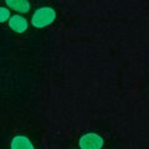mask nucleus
<instances>
[{
	"mask_svg": "<svg viewBox=\"0 0 149 149\" xmlns=\"http://www.w3.org/2000/svg\"><path fill=\"white\" fill-rule=\"evenodd\" d=\"M56 19V11L55 9L45 6V8H40L34 13L31 19V24L34 25L37 29H42L51 25Z\"/></svg>",
	"mask_w": 149,
	"mask_h": 149,
	"instance_id": "nucleus-1",
	"label": "nucleus"
},
{
	"mask_svg": "<svg viewBox=\"0 0 149 149\" xmlns=\"http://www.w3.org/2000/svg\"><path fill=\"white\" fill-rule=\"evenodd\" d=\"M103 144V138L97 133H86L78 141V146L81 149H102Z\"/></svg>",
	"mask_w": 149,
	"mask_h": 149,
	"instance_id": "nucleus-2",
	"label": "nucleus"
},
{
	"mask_svg": "<svg viewBox=\"0 0 149 149\" xmlns=\"http://www.w3.org/2000/svg\"><path fill=\"white\" fill-rule=\"evenodd\" d=\"M27 20L24 16H20V15H13L10 19H9V27L17 32V34H21V32H25L27 30Z\"/></svg>",
	"mask_w": 149,
	"mask_h": 149,
	"instance_id": "nucleus-3",
	"label": "nucleus"
},
{
	"mask_svg": "<svg viewBox=\"0 0 149 149\" xmlns=\"http://www.w3.org/2000/svg\"><path fill=\"white\" fill-rule=\"evenodd\" d=\"M10 149H35L34 144L25 136H16L13 138Z\"/></svg>",
	"mask_w": 149,
	"mask_h": 149,
	"instance_id": "nucleus-4",
	"label": "nucleus"
},
{
	"mask_svg": "<svg viewBox=\"0 0 149 149\" xmlns=\"http://www.w3.org/2000/svg\"><path fill=\"white\" fill-rule=\"evenodd\" d=\"M6 5L17 13L26 14L30 11V3L27 0H5Z\"/></svg>",
	"mask_w": 149,
	"mask_h": 149,
	"instance_id": "nucleus-5",
	"label": "nucleus"
},
{
	"mask_svg": "<svg viewBox=\"0 0 149 149\" xmlns=\"http://www.w3.org/2000/svg\"><path fill=\"white\" fill-rule=\"evenodd\" d=\"M10 11L8 10L6 8H3L0 6V22H5V21H9L10 19Z\"/></svg>",
	"mask_w": 149,
	"mask_h": 149,
	"instance_id": "nucleus-6",
	"label": "nucleus"
}]
</instances>
